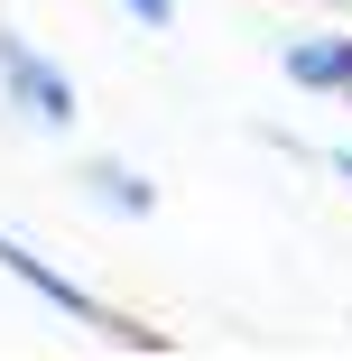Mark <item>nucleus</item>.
<instances>
[{
    "instance_id": "4",
    "label": "nucleus",
    "mask_w": 352,
    "mask_h": 361,
    "mask_svg": "<svg viewBox=\"0 0 352 361\" xmlns=\"http://www.w3.org/2000/svg\"><path fill=\"white\" fill-rule=\"evenodd\" d=\"M75 195L102 213V223H149V213H158V185L139 176L130 158H84L75 167Z\"/></svg>"
},
{
    "instance_id": "5",
    "label": "nucleus",
    "mask_w": 352,
    "mask_h": 361,
    "mask_svg": "<svg viewBox=\"0 0 352 361\" xmlns=\"http://www.w3.org/2000/svg\"><path fill=\"white\" fill-rule=\"evenodd\" d=\"M121 10H130V28H167V19H176V0H121Z\"/></svg>"
},
{
    "instance_id": "2",
    "label": "nucleus",
    "mask_w": 352,
    "mask_h": 361,
    "mask_svg": "<svg viewBox=\"0 0 352 361\" xmlns=\"http://www.w3.org/2000/svg\"><path fill=\"white\" fill-rule=\"evenodd\" d=\"M0 102H10V121H28V130H47V139H65V130L84 121L75 75H65L28 28H0Z\"/></svg>"
},
{
    "instance_id": "8",
    "label": "nucleus",
    "mask_w": 352,
    "mask_h": 361,
    "mask_svg": "<svg viewBox=\"0 0 352 361\" xmlns=\"http://www.w3.org/2000/svg\"><path fill=\"white\" fill-rule=\"evenodd\" d=\"M343 111H352V93H343Z\"/></svg>"
},
{
    "instance_id": "6",
    "label": "nucleus",
    "mask_w": 352,
    "mask_h": 361,
    "mask_svg": "<svg viewBox=\"0 0 352 361\" xmlns=\"http://www.w3.org/2000/svg\"><path fill=\"white\" fill-rule=\"evenodd\" d=\"M315 158H324V176H343V185H352V149H315Z\"/></svg>"
},
{
    "instance_id": "7",
    "label": "nucleus",
    "mask_w": 352,
    "mask_h": 361,
    "mask_svg": "<svg viewBox=\"0 0 352 361\" xmlns=\"http://www.w3.org/2000/svg\"><path fill=\"white\" fill-rule=\"evenodd\" d=\"M324 10H352V0H324Z\"/></svg>"
},
{
    "instance_id": "1",
    "label": "nucleus",
    "mask_w": 352,
    "mask_h": 361,
    "mask_svg": "<svg viewBox=\"0 0 352 361\" xmlns=\"http://www.w3.org/2000/svg\"><path fill=\"white\" fill-rule=\"evenodd\" d=\"M0 278H10V287H28V297H37L47 315H65V324L102 334V343H130V352H167V334H149L139 315H121V306H102L84 278H65V269H56V259L28 241V232H10V223H0Z\"/></svg>"
},
{
    "instance_id": "3",
    "label": "nucleus",
    "mask_w": 352,
    "mask_h": 361,
    "mask_svg": "<svg viewBox=\"0 0 352 361\" xmlns=\"http://www.w3.org/2000/svg\"><path fill=\"white\" fill-rule=\"evenodd\" d=\"M278 75H288L297 93H315V102H343V93H352V28H306V37H288V47H278Z\"/></svg>"
}]
</instances>
